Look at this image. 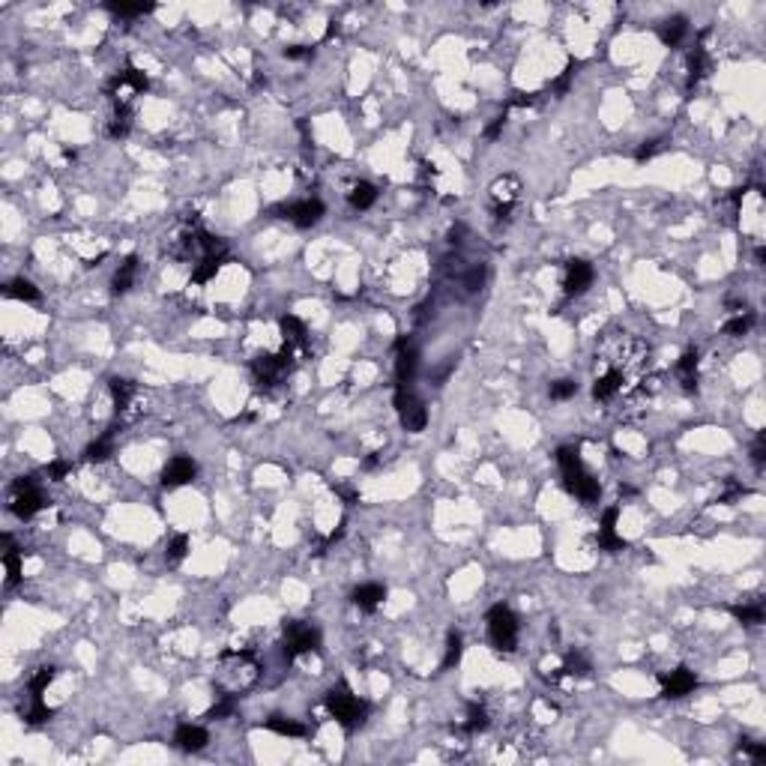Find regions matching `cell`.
<instances>
[{"label":"cell","mask_w":766,"mask_h":766,"mask_svg":"<svg viewBox=\"0 0 766 766\" xmlns=\"http://www.w3.org/2000/svg\"><path fill=\"white\" fill-rule=\"evenodd\" d=\"M676 374H679V383H683L686 393L698 386V351H686L683 359L676 363Z\"/></svg>","instance_id":"obj_24"},{"label":"cell","mask_w":766,"mask_h":766,"mask_svg":"<svg viewBox=\"0 0 766 766\" xmlns=\"http://www.w3.org/2000/svg\"><path fill=\"white\" fill-rule=\"evenodd\" d=\"M129 129H132V108H114V117L108 120V135L126 138Z\"/></svg>","instance_id":"obj_32"},{"label":"cell","mask_w":766,"mask_h":766,"mask_svg":"<svg viewBox=\"0 0 766 766\" xmlns=\"http://www.w3.org/2000/svg\"><path fill=\"white\" fill-rule=\"evenodd\" d=\"M234 706H237V698H225V695H219V703L213 706V710L207 713V718H225V716H230L234 713Z\"/></svg>","instance_id":"obj_42"},{"label":"cell","mask_w":766,"mask_h":766,"mask_svg":"<svg viewBox=\"0 0 766 766\" xmlns=\"http://www.w3.org/2000/svg\"><path fill=\"white\" fill-rule=\"evenodd\" d=\"M257 676H261V664H257L255 653H249V649H225L219 661H216L213 686L225 698H240L243 691H249L257 683Z\"/></svg>","instance_id":"obj_2"},{"label":"cell","mask_w":766,"mask_h":766,"mask_svg":"<svg viewBox=\"0 0 766 766\" xmlns=\"http://www.w3.org/2000/svg\"><path fill=\"white\" fill-rule=\"evenodd\" d=\"M563 676H590V661L578 653V649H572V653H566V661H563Z\"/></svg>","instance_id":"obj_34"},{"label":"cell","mask_w":766,"mask_h":766,"mask_svg":"<svg viewBox=\"0 0 766 766\" xmlns=\"http://www.w3.org/2000/svg\"><path fill=\"white\" fill-rule=\"evenodd\" d=\"M659 686H661V698L676 701V698H686V695H691V691L698 688V676L691 674L688 668H676L671 674H661Z\"/></svg>","instance_id":"obj_13"},{"label":"cell","mask_w":766,"mask_h":766,"mask_svg":"<svg viewBox=\"0 0 766 766\" xmlns=\"http://www.w3.org/2000/svg\"><path fill=\"white\" fill-rule=\"evenodd\" d=\"M419 368V351L410 344L408 336H401L395 341V386H408L416 378Z\"/></svg>","instance_id":"obj_12"},{"label":"cell","mask_w":766,"mask_h":766,"mask_svg":"<svg viewBox=\"0 0 766 766\" xmlns=\"http://www.w3.org/2000/svg\"><path fill=\"white\" fill-rule=\"evenodd\" d=\"M279 213L282 219H291L297 228H312L324 219V204L317 198H306V201H297V204H284Z\"/></svg>","instance_id":"obj_14"},{"label":"cell","mask_w":766,"mask_h":766,"mask_svg":"<svg viewBox=\"0 0 766 766\" xmlns=\"http://www.w3.org/2000/svg\"><path fill=\"white\" fill-rule=\"evenodd\" d=\"M332 36H339V24H336V21H329V27H326V33H324V42H329Z\"/></svg>","instance_id":"obj_53"},{"label":"cell","mask_w":766,"mask_h":766,"mask_svg":"<svg viewBox=\"0 0 766 766\" xmlns=\"http://www.w3.org/2000/svg\"><path fill=\"white\" fill-rule=\"evenodd\" d=\"M488 192H491V213H494V219H509L518 198H521V180L515 174H503L491 183Z\"/></svg>","instance_id":"obj_10"},{"label":"cell","mask_w":766,"mask_h":766,"mask_svg":"<svg viewBox=\"0 0 766 766\" xmlns=\"http://www.w3.org/2000/svg\"><path fill=\"white\" fill-rule=\"evenodd\" d=\"M4 545H6V554H4V569H6V590H12L18 581H21V554L12 548L9 536H4Z\"/></svg>","instance_id":"obj_26"},{"label":"cell","mask_w":766,"mask_h":766,"mask_svg":"<svg viewBox=\"0 0 766 766\" xmlns=\"http://www.w3.org/2000/svg\"><path fill=\"white\" fill-rule=\"evenodd\" d=\"M557 464H560V473H563V485H566V491H569L572 497L584 500V503H596V500H599L602 488H599V482L587 473V467L581 464V458H578L575 450L563 446V450L557 452Z\"/></svg>","instance_id":"obj_3"},{"label":"cell","mask_w":766,"mask_h":766,"mask_svg":"<svg viewBox=\"0 0 766 766\" xmlns=\"http://www.w3.org/2000/svg\"><path fill=\"white\" fill-rule=\"evenodd\" d=\"M592 284V267L581 257L566 261V276H563V294L566 297H581L587 287Z\"/></svg>","instance_id":"obj_15"},{"label":"cell","mask_w":766,"mask_h":766,"mask_svg":"<svg viewBox=\"0 0 766 766\" xmlns=\"http://www.w3.org/2000/svg\"><path fill=\"white\" fill-rule=\"evenodd\" d=\"M743 494H745V488H743L740 482H733V479H730V482H728V488H725V494H718V500H716V503H733L736 497H743Z\"/></svg>","instance_id":"obj_51"},{"label":"cell","mask_w":766,"mask_h":766,"mask_svg":"<svg viewBox=\"0 0 766 766\" xmlns=\"http://www.w3.org/2000/svg\"><path fill=\"white\" fill-rule=\"evenodd\" d=\"M488 641L500 653H512L518 647V617L506 605H494L488 611Z\"/></svg>","instance_id":"obj_6"},{"label":"cell","mask_w":766,"mask_h":766,"mask_svg":"<svg viewBox=\"0 0 766 766\" xmlns=\"http://www.w3.org/2000/svg\"><path fill=\"white\" fill-rule=\"evenodd\" d=\"M458 659H461V634L458 632H450V638H446V656L440 661V668L450 671L452 664H458Z\"/></svg>","instance_id":"obj_38"},{"label":"cell","mask_w":766,"mask_h":766,"mask_svg":"<svg viewBox=\"0 0 766 766\" xmlns=\"http://www.w3.org/2000/svg\"><path fill=\"white\" fill-rule=\"evenodd\" d=\"M186 554H189V536H174L168 545V551H165V560H168V566H180V563L186 560Z\"/></svg>","instance_id":"obj_36"},{"label":"cell","mask_w":766,"mask_h":766,"mask_svg":"<svg viewBox=\"0 0 766 766\" xmlns=\"http://www.w3.org/2000/svg\"><path fill=\"white\" fill-rule=\"evenodd\" d=\"M42 506H46V497H42L36 479L33 476H18V479L12 482V500H9L12 515L21 518V521H31Z\"/></svg>","instance_id":"obj_8"},{"label":"cell","mask_w":766,"mask_h":766,"mask_svg":"<svg viewBox=\"0 0 766 766\" xmlns=\"http://www.w3.org/2000/svg\"><path fill=\"white\" fill-rule=\"evenodd\" d=\"M539 102V93H512V99L506 102V108H530Z\"/></svg>","instance_id":"obj_46"},{"label":"cell","mask_w":766,"mask_h":766,"mask_svg":"<svg viewBox=\"0 0 766 766\" xmlns=\"http://www.w3.org/2000/svg\"><path fill=\"white\" fill-rule=\"evenodd\" d=\"M284 57H287V60H312L314 48L312 46H287L284 48Z\"/></svg>","instance_id":"obj_47"},{"label":"cell","mask_w":766,"mask_h":766,"mask_svg":"<svg viewBox=\"0 0 766 766\" xmlns=\"http://www.w3.org/2000/svg\"><path fill=\"white\" fill-rule=\"evenodd\" d=\"M548 395H551L554 401H566V398L578 395V383L575 381H554L551 389H548Z\"/></svg>","instance_id":"obj_40"},{"label":"cell","mask_w":766,"mask_h":766,"mask_svg":"<svg viewBox=\"0 0 766 766\" xmlns=\"http://www.w3.org/2000/svg\"><path fill=\"white\" fill-rule=\"evenodd\" d=\"M267 730L279 733V736H306V725H299L294 718H284V716H270Z\"/></svg>","instance_id":"obj_28"},{"label":"cell","mask_w":766,"mask_h":766,"mask_svg":"<svg viewBox=\"0 0 766 766\" xmlns=\"http://www.w3.org/2000/svg\"><path fill=\"white\" fill-rule=\"evenodd\" d=\"M321 649V629L314 623H302V619H294V623H284V661H294L297 656L306 653H317Z\"/></svg>","instance_id":"obj_7"},{"label":"cell","mask_w":766,"mask_h":766,"mask_svg":"<svg viewBox=\"0 0 766 766\" xmlns=\"http://www.w3.org/2000/svg\"><path fill=\"white\" fill-rule=\"evenodd\" d=\"M195 461L192 458H186V455H177V458H171L165 470H162V485L165 488H180V485H189L195 479Z\"/></svg>","instance_id":"obj_16"},{"label":"cell","mask_w":766,"mask_h":766,"mask_svg":"<svg viewBox=\"0 0 766 766\" xmlns=\"http://www.w3.org/2000/svg\"><path fill=\"white\" fill-rule=\"evenodd\" d=\"M135 276H138V257L135 255H129L126 261L120 264V270L114 272V279H111V294H126L129 287L135 284Z\"/></svg>","instance_id":"obj_23"},{"label":"cell","mask_w":766,"mask_h":766,"mask_svg":"<svg viewBox=\"0 0 766 766\" xmlns=\"http://www.w3.org/2000/svg\"><path fill=\"white\" fill-rule=\"evenodd\" d=\"M108 9L114 12V16L135 18V16H144V12H150L153 6H144V4H108Z\"/></svg>","instance_id":"obj_41"},{"label":"cell","mask_w":766,"mask_h":766,"mask_svg":"<svg viewBox=\"0 0 766 766\" xmlns=\"http://www.w3.org/2000/svg\"><path fill=\"white\" fill-rule=\"evenodd\" d=\"M6 294L12 297V299H24V302H39V287L33 284V282H27V279H12L9 284H6Z\"/></svg>","instance_id":"obj_30"},{"label":"cell","mask_w":766,"mask_h":766,"mask_svg":"<svg viewBox=\"0 0 766 766\" xmlns=\"http://www.w3.org/2000/svg\"><path fill=\"white\" fill-rule=\"evenodd\" d=\"M324 703H326L329 716L336 718L344 730H353V728H359V725H363V721H366V716H368V703H366V701H359V698L353 695V691H351V686H348V683L332 686V688L326 691Z\"/></svg>","instance_id":"obj_4"},{"label":"cell","mask_w":766,"mask_h":766,"mask_svg":"<svg viewBox=\"0 0 766 766\" xmlns=\"http://www.w3.org/2000/svg\"><path fill=\"white\" fill-rule=\"evenodd\" d=\"M111 440H114V428H108L102 437L93 440V443L87 446V450H84V458L93 461V464H99V461H105V458L111 455Z\"/></svg>","instance_id":"obj_33"},{"label":"cell","mask_w":766,"mask_h":766,"mask_svg":"<svg viewBox=\"0 0 766 766\" xmlns=\"http://www.w3.org/2000/svg\"><path fill=\"white\" fill-rule=\"evenodd\" d=\"M174 743H177L183 751H201V748L210 743V736H207V730L201 728V725H189V721H186V725L177 728Z\"/></svg>","instance_id":"obj_19"},{"label":"cell","mask_w":766,"mask_h":766,"mask_svg":"<svg viewBox=\"0 0 766 766\" xmlns=\"http://www.w3.org/2000/svg\"><path fill=\"white\" fill-rule=\"evenodd\" d=\"M578 66H581V63H578V60H572V63H569L566 69H563V75H560V78L554 81V90H557V93H566V90H569V81L575 78V69H578Z\"/></svg>","instance_id":"obj_48"},{"label":"cell","mask_w":766,"mask_h":766,"mask_svg":"<svg viewBox=\"0 0 766 766\" xmlns=\"http://www.w3.org/2000/svg\"><path fill=\"white\" fill-rule=\"evenodd\" d=\"M57 676V668L54 664H46V668H39L31 679V698H42V691H46L51 686V679Z\"/></svg>","instance_id":"obj_37"},{"label":"cell","mask_w":766,"mask_h":766,"mask_svg":"<svg viewBox=\"0 0 766 766\" xmlns=\"http://www.w3.org/2000/svg\"><path fill=\"white\" fill-rule=\"evenodd\" d=\"M348 201H351L353 210H368L374 201H378V189H374L371 183H366V180H356L351 186V192H348Z\"/></svg>","instance_id":"obj_25"},{"label":"cell","mask_w":766,"mask_h":766,"mask_svg":"<svg viewBox=\"0 0 766 766\" xmlns=\"http://www.w3.org/2000/svg\"><path fill=\"white\" fill-rule=\"evenodd\" d=\"M659 147H661V138H649V141H644L641 147H638L634 159H638V162H647V159H653L659 153Z\"/></svg>","instance_id":"obj_45"},{"label":"cell","mask_w":766,"mask_h":766,"mask_svg":"<svg viewBox=\"0 0 766 766\" xmlns=\"http://www.w3.org/2000/svg\"><path fill=\"white\" fill-rule=\"evenodd\" d=\"M710 69H713L710 54H706L703 42H698L695 51L688 54V87H698V84H701L706 75H710Z\"/></svg>","instance_id":"obj_20"},{"label":"cell","mask_w":766,"mask_h":766,"mask_svg":"<svg viewBox=\"0 0 766 766\" xmlns=\"http://www.w3.org/2000/svg\"><path fill=\"white\" fill-rule=\"evenodd\" d=\"M395 410H398L401 425L408 428L410 435H419V431L428 425V410H425V404L419 401L408 386H395Z\"/></svg>","instance_id":"obj_11"},{"label":"cell","mask_w":766,"mask_h":766,"mask_svg":"<svg viewBox=\"0 0 766 766\" xmlns=\"http://www.w3.org/2000/svg\"><path fill=\"white\" fill-rule=\"evenodd\" d=\"M69 470H72V464H66V461H54V464H48V467H46V476H48L51 482H60Z\"/></svg>","instance_id":"obj_49"},{"label":"cell","mask_w":766,"mask_h":766,"mask_svg":"<svg viewBox=\"0 0 766 766\" xmlns=\"http://www.w3.org/2000/svg\"><path fill=\"white\" fill-rule=\"evenodd\" d=\"M222 264H225V255H219V257H204V261H198L195 270H192V282H195V284H207L210 279H216V272L222 270Z\"/></svg>","instance_id":"obj_27"},{"label":"cell","mask_w":766,"mask_h":766,"mask_svg":"<svg viewBox=\"0 0 766 766\" xmlns=\"http://www.w3.org/2000/svg\"><path fill=\"white\" fill-rule=\"evenodd\" d=\"M647 366H649L647 341L632 336V332H623V329L605 332L596 344V374H602V371L617 374V378L626 383L629 393L647 378Z\"/></svg>","instance_id":"obj_1"},{"label":"cell","mask_w":766,"mask_h":766,"mask_svg":"<svg viewBox=\"0 0 766 766\" xmlns=\"http://www.w3.org/2000/svg\"><path fill=\"white\" fill-rule=\"evenodd\" d=\"M297 366V353L291 348H282L279 353H261L252 359V378L261 389H276L291 368Z\"/></svg>","instance_id":"obj_5"},{"label":"cell","mask_w":766,"mask_h":766,"mask_svg":"<svg viewBox=\"0 0 766 766\" xmlns=\"http://www.w3.org/2000/svg\"><path fill=\"white\" fill-rule=\"evenodd\" d=\"M279 326H282V336H284V348H291L297 356L309 351V329H306V324H302L299 317L284 314L279 321Z\"/></svg>","instance_id":"obj_17"},{"label":"cell","mask_w":766,"mask_h":766,"mask_svg":"<svg viewBox=\"0 0 766 766\" xmlns=\"http://www.w3.org/2000/svg\"><path fill=\"white\" fill-rule=\"evenodd\" d=\"M464 733H470V736H476V733H482L485 728H488V710L482 703H470L467 706V718H464Z\"/></svg>","instance_id":"obj_29"},{"label":"cell","mask_w":766,"mask_h":766,"mask_svg":"<svg viewBox=\"0 0 766 766\" xmlns=\"http://www.w3.org/2000/svg\"><path fill=\"white\" fill-rule=\"evenodd\" d=\"M503 126H506V111H503V114H497V117L485 126V138H488V141H497V138H500V132H503Z\"/></svg>","instance_id":"obj_50"},{"label":"cell","mask_w":766,"mask_h":766,"mask_svg":"<svg viewBox=\"0 0 766 766\" xmlns=\"http://www.w3.org/2000/svg\"><path fill=\"white\" fill-rule=\"evenodd\" d=\"M111 398H114V410L117 413H126L129 410V404H132L135 393H138V386L129 381V378H111Z\"/></svg>","instance_id":"obj_22"},{"label":"cell","mask_w":766,"mask_h":766,"mask_svg":"<svg viewBox=\"0 0 766 766\" xmlns=\"http://www.w3.org/2000/svg\"><path fill=\"white\" fill-rule=\"evenodd\" d=\"M686 33H688V18L686 16H671V18H664L661 27H659V39L664 42V46H671V48H676L679 42L686 39Z\"/></svg>","instance_id":"obj_21"},{"label":"cell","mask_w":766,"mask_h":766,"mask_svg":"<svg viewBox=\"0 0 766 766\" xmlns=\"http://www.w3.org/2000/svg\"><path fill=\"white\" fill-rule=\"evenodd\" d=\"M147 87H150L147 75H144L141 69H135V66H126L123 72H117V75L108 81L105 90H108V96L114 99V105H117V108H132L129 102H132L135 96H141Z\"/></svg>","instance_id":"obj_9"},{"label":"cell","mask_w":766,"mask_h":766,"mask_svg":"<svg viewBox=\"0 0 766 766\" xmlns=\"http://www.w3.org/2000/svg\"><path fill=\"white\" fill-rule=\"evenodd\" d=\"M482 282H485V267H482V264H479V267H473V270L467 272V276H464V287H467L470 294L479 291Z\"/></svg>","instance_id":"obj_44"},{"label":"cell","mask_w":766,"mask_h":766,"mask_svg":"<svg viewBox=\"0 0 766 766\" xmlns=\"http://www.w3.org/2000/svg\"><path fill=\"white\" fill-rule=\"evenodd\" d=\"M751 326H755V312H748V309L733 312V317H728V321H725V332H728V336H745Z\"/></svg>","instance_id":"obj_31"},{"label":"cell","mask_w":766,"mask_h":766,"mask_svg":"<svg viewBox=\"0 0 766 766\" xmlns=\"http://www.w3.org/2000/svg\"><path fill=\"white\" fill-rule=\"evenodd\" d=\"M740 755H748L751 760H766V745L751 743V740H740Z\"/></svg>","instance_id":"obj_43"},{"label":"cell","mask_w":766,"mask_h":766,"mask_svg":"<svg viewBox=\"0 0 766 766\" xmlns=\"http://www.w3.org/2000/svg\"><path fill=\"white\" fill-rule=\"evenodd\" d=\"M763 443H766V437L760 435V437H757V443H755V450H751V458H755V464H757V467L763 464Z\"/></svg>","instance_id":"obj_52"},{"label":"cell","mask_w":766,"mask_h":766,"mask_svg":"<svg viewBox=\"0 0 766 766\" xmlns=\"http://www.w3.org/2000/svg\"><path fill=\"white\" fill-rule=\"evenodd\" d=\"M730 614L740 619L743 626H760L763 623V608L760 605H733Z\"/></svg>","instance_id":"obj_35"},{"label":"cell","mask_w":766,"mask_h":766,"mask_svg":"<svg viewBox=\"0 0 766 766\" xmlns=\"http://www.w3.org/2000/svg\"><path fill=\"white\" fill-rule=\"evenodd\" d=\"M54 716V710H48L46 703H42V698H33V706L24 713V721H31V725H42V721H48Z\"/></svg>","instance_id":"obj_39"},{"label":"cell","mask_w":766,"mask_h":766,"mask_svg":"<svg viewBox=\"0 0 766 766\" xmlns=\"http://www.w3.org/2000/svg\"><path fill=\"white\" fill-rule=\"evenodd\" d=\"M383 599H386V587L383 584H363V587L353 590V605L359 611H366V614L378 611L383 605Z\"/></svg>","instance_id":"obj_18"}]
</instances>
